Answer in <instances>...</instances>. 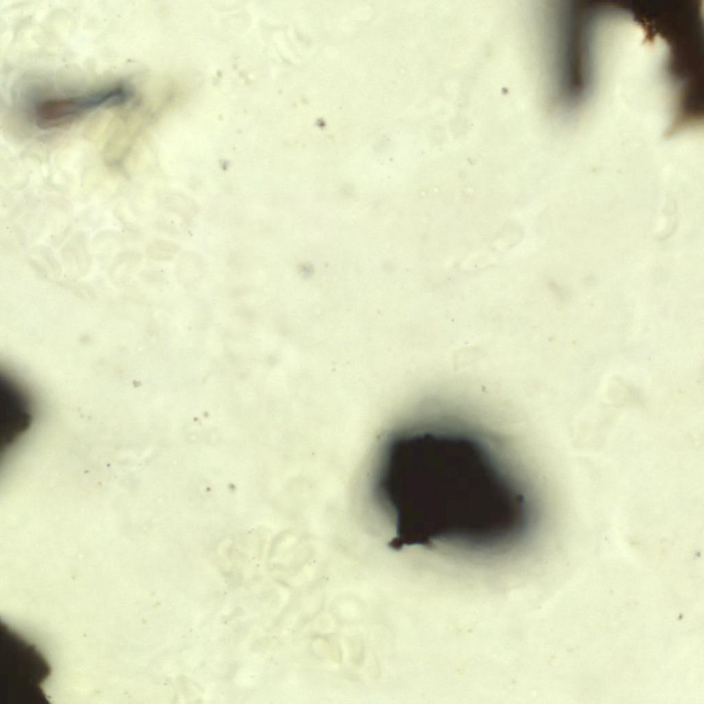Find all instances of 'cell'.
I'll use <instances>...</instances> for the list:
<instances>
[{"label":"cell","mask_w":704,"mask_h":704,"mask_svg":"<svg viewBox=\"0 0 704 704\" xmlns=\"http://www.w3.org/2000/svg\"><path fill=\"white\" fill-rule=\"evenodd\" d=\"M481 459L469 443L443 446L428 435L391 450L379 487L399 542L424 544L440 536L441 527H484L502 518V497Z\"/></svg>","instance_id":"1"},{"label":"cell","mask_w":704,"mask_h":704,"mask_svg":"<svg viewBox=\"0 0 704 704\" xmlns=\"http://www.w3.org/2000/svg\"><path fill=\"white\" fill-rule=\"evenodd\" d=\"M131 96L129 87L117 85L47 98L36 104L33 120L36 127L43 131L65 128L100 109L124 104Z\"/></svg>","instance_id":"2"}]
</instances>
